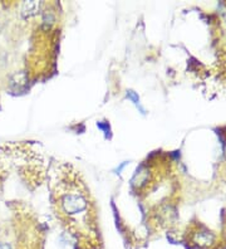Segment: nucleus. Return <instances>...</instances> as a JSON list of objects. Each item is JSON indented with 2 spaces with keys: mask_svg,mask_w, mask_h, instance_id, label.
Segmentation results:
<instances>
[{
  "mask_svg": "<svg viewBox=\"0 0 226 249\" xmlns=\"http://www.w3.org/2000/svg\"><path fill=\"white\" fill-rule=\"evenodd\" d=\"M38 4L36 3H25L24 5V9H23V12H24V14H28V16H32V14H34L33 10H36L38 9Z\"/></svg>",
  "mask_w": 226,
  "mask_h": 249,
  "instance_id": "nucleus-2",
  "label": "nucleus"
},
{
  "mask_svg": "<svg viewBox=\"0 0 226 249\" xmlns=\"http://www.w3.org/2000/svg\"><path fill=\"white\" fill-rule=\"evenodd\" d=\"M58 205L68 223L78 228L89 224V204L86 193L77 184H66L58 193Z\"/></svg>",
  "mask_w": 226,
  "mask_h": 249,
  "instance_id": "nucleus-1",
  "label": "nucleus"
},
{
  "mask_svg": "<svg viewBox=\"0 0 226 249\" xmlns=\"http://www.w3.org/2000/svg\"><path fill=\"white\" fill-rule=\"evenodd\" d=\"M0 249H4V248H3V247H1V246H0Z\"/></svg>",
  "mask_w": 226,
  "mask_h": 249,
  "instance_id": "nucleus-3",
  "label": "nucleus"
}]
</instances>
